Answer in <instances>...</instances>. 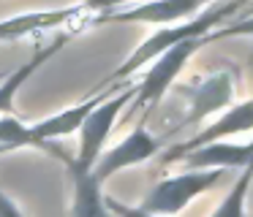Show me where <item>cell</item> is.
I'll return each instance as SVG.
<instances>
[{"instance_id": "cell-1", "label": "cell", "mask_w": 253, "mask_h": 217, "mask_svg": "<svg viewBox=\"0 0 253 217\" xmlns=\"http://www.w3.org/2000/svg\"><path fill=\"white\" fill-rule=\"evenodd\" d=\"M242 5H245V3H215V5H210V8H204L199 16H193L191 22H177V25L161 27V30L153 33L147 41L139 43L136 52H133L117 71H112V76H109V79H104L98 87H112V84L131 81V76L136 73L142 65L153 63L155 57H161L166 49L177 46L180 41H188V38H196V36H204V33L218 30V27L226 25V19H229L234 11H240Z\"/></svg>"}, {"instance_id": "cell-12", "label": "cell", "mask_w": 253, "mask_h": 217, "mask_svg": "<svg viewBox=\"0 0 253 217\" xmlns=\"http://www.w3.org/2000/svg\"><path fill=\"white\" fill-rule=\"evenodd\" d=\"M71 41V36H57L55 41L49 43V46H44V49H36V54L28 60L25 65H19V68H14L11 73L6 76V79L0 81V117H11V111H14V98H17V92H19V87L25 84V81L30 79V76L36 73V71L41 68V65L46 63V60L52 57V54H57L66 43Z\"/></svg>"}, {"instance_id": "cell-3", "label": "cell", "mask_w": 253, "mask_h": 217, "mask_svg": "<svg viewBox=\"0 0 253 217\" xmlns=\"http://www.w3.org/2000/svg\"><path fill=\"white\" fill-rule=\"evenodd\" d=\"M220 179H223V171H218V168H212V171H185V174H177V177H166L164 182H158L150 190V195L136 209L155 217H174L193 198H199L202 193L220 184Z\"/></svg>"}, {"instance_id": "cell-6", "label": "cell", "mask_w": 253, "mask_h": 217, "mask_svg": "<svg viewBox=\"0 0 253 217\" xmlns=\"http://www.w3.org/2000/svg\"><path fill=\"white\" fill-rule=\"evenodd\" d=\"M251 125H253V103L251 101H242L240 106H231L229 111H226L220 119H215L212 125L196 130L191 139H185V141H180V144L169 146V149L161 155V163H164V166H171V163H177L182 155L199 149V146L215 144V141L226 139V136H231V133H245V130H251Z\"/></svg>"}, {"instance_id": "cell-8", "label": "cell", "mask_w": 253, "mask_h": 217, "mask_svg": "<svg viewBox=\"0 0 253 217\" xmlns=\"http://www.w3.org/2000/svg\"><path fill=\"white\" fill-rule=\"evenodd\" d=\"M44 149L63 157V163L68 166V174H71V217H115L106 209V198L101 193V184L93 177V168H82L74 160V155H68L63 146L46 144Z\"/></svg>"}, {"instance_id": "cell-16", "label": "cell", "mask_w": 253, "mask_h": 217, "mask_svg": "<svg viewBox=\"0 0 253 217\" xmlns=\"http://www.w3.org/2000/svg\"><path fill=\"white\" fill-rule=\"evenodd\" d=\"M3 152H11V149H8V146H0V155H3Z\"/></svg>"}, {"instance_id": "cell-14", "label": "cell", "mask_w": 253, "mask_h": 217, "mask_svg": "<svg viewBox=\"0 0 253 217\" xmlns=\"http://www.w3.org/2000/svg\"><path fill=\"white\" fill-rule=\"evenodd\" d=\"M106 209H109L115 217H155V215H144L142 209H136V206L120 204V201H115V198H106Z\"/></svg>"}, {"instance_id": "cell-10", "label": "cell", "mask_w": 253, "mask_h": 217, "mask_svg": "<svg viewBox=\"0 0 253 217\" xmlns=\"http://www.w3.org/2000/svg\"><path fill=\"white\" fill-rule=\"evenodd\" d=\"M253 155L251 141L245 144H231V141H215V144L199 146V149L182 155L177 163L188 168V171H223V168H248Z\"/></svg>"}, {"instance_id": "cell-2", "label": "cell", "mask_w": 253, "mask_h": 217, "mask_svg": "<svg viewBox=\"0 0 253 217\" xmlns=\"http://www.w3.org/2000/svg\"><path fill=\"white\" fill-rule=\"evenodd\" d=\"M251 27H253L251 22H245V25H240V27H226V30L204 33V36L188 38V41H180L177 46L166 49L161 57L153 60V68L142 76V81H136V92H133V101H131V114L139 111V108H144V119H147V114L161 103V98L166 95V90L174 84V79L182 73L185 63L199 52V49L207 46V43H212V41H218V38H223V36L251 33ZM144 119H142V122H144Z\"/></svg>"}, {"instance_id": "cell-11", "label": "cell", "mask_w": 253, "mask_h": 217, "mask_svg": "<svg viewBox=\"0 0 253 217\" xmlns=\"http://www.w3.org/2000/svg\"><path fill=\"white\" fill-rule=\"evenodd\" d=\"M98 8V3H87V5H71V8H57V11H30V14H19L11 19L0 22V43L3 41H14V38H25L33 33L49 30L57 27L63 22H71L77 16L87 14V11Z\"/></svg>"}, {"instance_id": "cell-5", "label": "cell", "mask_w": 253, "mask_h": 217, "mask_svg": "<svg viewBox=\"0 0 253 217\" xmlns=\"http://www.w3.org/2000/svg\"><path fill=\"white\" fill-rule=\"evenodd\" d=\"M158 146H161V141L144 128V122H139L120 144H115L109 152H104L95 160V166H93L95 182L104 187V182L112 174L123 171V168H131V166H139V163H147L150 157H155L158 155Z\"/></svg>"}, {"instance_id": "cell-15", "label": "cell", "mask_w": 253, "mask_h": 217, "mask_svg": "<svg viewBox=\"0 0 253 217\" xmlns=\"http://www.w3.org/2000/svg\"><path fill=\"white\" fill-rule=\"evenodd\" d=\"M0 217H25L22 209H19V206L14 204L3 190H0Z\"/></svg>"}, {"instance_id": "cell-7", "label": "cell", "mask_w": 253, "mask_h": 217, "mask_svg": "<svg viewBox=\"0 0 253 217\" xmlns=\"http://www.w3.org/2000/svg\"><path fill=\"white\" fill-rule=\"evenodd\" d=\"M202 8V3H193V0H155V3H139V5H104L98 16L90 19V25H112V22H180L188 19L191 14Z\"/></svg>"}, {"instance_id": "cell-9", "label": "cell", "mask_w": 253, "mask_h": 217, "mask_svg": "<svg viewBox=\"0 0 253 217\" xmlns=\"http://www.w3.org/2000/svg\"><path fill=\"white\" fill-rule=\"evenodd\" d=\"M234 79L237 76H231V71H218V73L207 76V79L199 81V84L182 87L180 92L188 98L191 111H188L185 119H182L180 128L196 125V122H202V119H207L210 114H215V111H220V108L229 106L231 98H234Z\"/></svg>"}, {"instance_id": "cell-13", "label": "cell", "mask_w": 253, "mask_h": 217, "mask_svg": "<svg viewBox=\"0 0 253 217\" xmlns=\"http://www.w3.org/2000/svg\"><path fill=\"white\" fill-rule=\"evenodd\" d=\"M248 187H251V171H248V168H242L240 179H237L234 187L223 195V201H220L218 209L212 212V217H245Z\"/></svg>"}, {"instance_id": "cell-4", "label": "cell", "mask_w": 253, "mask_h": 217, "mask_svg": "<svg viewBox=\"0 0 253 217\" xmlns=\"http://www.w3.org/2000/svg\"><path fill=\"white\" fill-rule=\"evenodd\" d=\"M133 92H136V84H128V90L115 92L112 98H104V101L95 108H90V114L82 119V125H79V155L74 157L82 168L95 166V160L101 157V149H104V144H106V139H109L120 111L133 101Z\"/></svg>"}]
</instances>
